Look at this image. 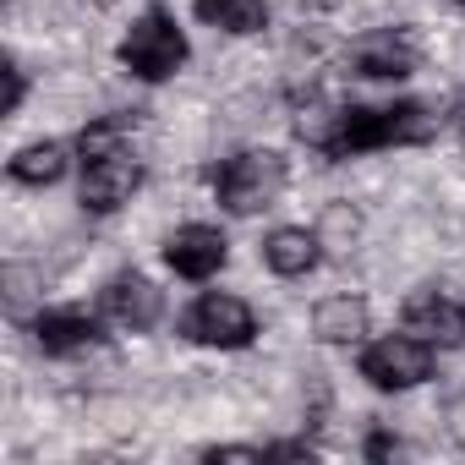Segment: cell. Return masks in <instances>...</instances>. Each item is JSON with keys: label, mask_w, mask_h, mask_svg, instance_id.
Wrapping results in <instances>:
<instances>
[{"label": "cell", "mask_w": 465, "mask_h": 465, "mask_svg": "<svg viewBox=\"0 0 465 465\" xmlns=\"http://www.w3.org/2000/svg\"><path fill=\"white\" fill-rule=\"evenodd\" d=\"M258 258H263V269L274 280H307L329 252H323L312 224H274L269 236H263V247H258Z\"/></svg>", "instance_id": "9"}, {"label": "cell", "mask_w": 465, "mask_h": 465, "mask_svg": "<svg viewBox=\"0 0 465 465\" xmlns=\"http://www.w3.org/2000/svg\"><path fill=\"white\" fill-rule=\"evenodd\" d=\"M12 181L17 186H55L66 170H72V148L66 143H55V137H45V143H28V148H17L12 153Z\"/></svg>", "instance_id": "14"}, {"label": "cell", "mask_w": 465, "mask_h": 465, "mask_svg": "<svg viewBox=\"0 0 465 465\" xmlns=\"http://www.w3.org/2000/svg\"><path fill=\"white\" fill-rule=\"evenodd\" d=\"M192 12L203 28L230 34V39H247L269 28V0H192Z\"/></svg>", "instance_id": "13"}, {"label": "cell", "mask_w": 465, "mask_h": 465, "mask_svg": "<svg viewBox=\"0 0 465 465\" xmlns=\"http://www.w3.org/2000/svg\"><path fill=\"white\" fill-rule=\"evenodd\" d=\"M351 72L367 77V83H405L416 77V45L405 34H367L351 45Z\"/></svg>", "instance_id": "10"}, {"label": "cell", "mask_w": 465, "mask_h": 465, "mask_svg": "<svg viewBox=\"0 0 465 465\" xmlns=\"http://www.w3.org/2000/svg\"><path fill=\"white\" fill-rule=\"evenodd\" d=\"M454 432H460V443H465V400L454 405Z\"/></svg>", "instance_id": "21"}, {"label": "cell", "mask_w": 465, "mask_h": 465, "mask_svg": "<svg viewBox=\"0 0 465 465\" xmlns=\"http://www.w3.org/2000/svg\"><path fill=\"white\" fill-rule=\"evenodd\" d=\"M104 318L115 323V329H126V334H148L159 318H164V291L148 280V274H137V269H126V274H115L110 285H104Z\"/></svg>", "instance_id": "8"}, {"label": "cell", "mask_w": 465, "mask_h": 465, "mask_svg": "<svg viewBox=\"0 0 465 465\" xmlns=\"http://www.w3.org/2000/svg\"><path fill=\"white\" fill-rule=\"evenodd\" d=\"M143 186V159L132 148H115L104 159H83V181H77V197L88 213H115L137 197Z\"/></svg>", "instance_id": "5"}, {"label": "cell", "mask_w": 465, "mask_h": 465, "mask_svg": "<svg viewBox=\"0 0 465 465\" xmlns=\"http://www.w3.org/2000/svg\"><path fill=\"white\" fill-rule=\"evenodd\" d=\"M164 263L181 274V280H213L224 263H230V242H224V230L219 224H175L170 236H164Z\"/></svg>", "instance_id": "7"}, {"label": "cell", "mask_w": 465, "mask_h": 465, "mask_svg": "<svg viewBox=\"0 0 465 465\" xmlns=\"http://www.w3.org/2000/svg\"><path fill=\"white\" fill-rule=\"evenodd\" d=\"M203 460H274V449L269 443H213V449H203Z\"/></svg>", "instance_id": "18"}, {"label": "cell", "mask_w": 465, "mask_h": 465, "mask_svg": "<svg viewBox=\"0 0 465 465\" xmlns=\"http://www.w3.org/2000/svg\"><path fill=\"white\" fill-rule=\"evenodd\" d=\"M367 454H372V460H389V454H400V438H389V432H372V438H367Z\"/></svg>", "instance_id": "20"}, {"label": "cell", "mask_w": 465, "mask_h": 465, "mask_svg": "<svg viewBox=\"0 0 465 465\" xmlns=\"http://www.w3.org/2000/svg\"><path fill=\"white\" fill-rule=\"evenodd\" d=\"M34 340L45 356H83L99 345V318L88 307H45L34 318Z\"/></svg>", "instance_id": "11"}, {"label": "cell", "mask_w": 465, "mask_h": 465, "mask_svg": "<svg viewBox=\"0 0 465 465\" xmlns=\"http://www.w3.org/2000/svg\"><path fill=\"white\" fill-rule=\"evenodd\" d=\"M400 329H411L416 340H427L432 351H454V345H465V302H454L449 291H416V296H405V307H400Z\"/></svg>", "instance_id": "6"}, {"label": "cell", "mask_w": 465, "mask_h": 465, "mask_svg": "<svg viewBox=\"0 0 465 465\" xmlns=\"http://www.w3.org/2000/svg\"><path fill=\"white\" fill-rule=\"evenodd\" d=\"M181 334L197 345H213V351H247L258 340V312L236 291H203L192 302V312L181 318Z\"/></svg>", "instance_id": "4"}, {"label": "cell", "mask_w": 465, "mask_h": 465, "mask_svg": "<svg viewBox=\"0 0 465 465\" xmlns=\"http://www.w3.org/2000/svg\"><path fill=\"white\" fill-rule=\"evenodd\" d=\"M23 99H28V77H23V66H17V61H6V115H17V110H23Z\"/></svg>", "instance_id": "19"}, {"label": "cell", "mask_w": 465, "mask_h": 465, "mask_svg": "<svg viewBox=\"0 0 465 465\" xmlns=\"http://www.w3.org/2000/svg\"><path fill=\"white\" fill-rule=\"evenodd\" d=\"M372 334V307L356 291H334L312 307V340L323 345H367Z\"/></svg>", "instance_id": "12"}, {"label": "cell", "mask_w": 465, "mask_h": 465, "mask_svg": "<svg viewBox=\"0 0 465 465\" xmlns=\"http://www.w3.org/2000/svg\"><path fill=\"white\" fill-rule=\"evenodd\" d=\"M291 181V164L280 148H242V153H230L219 170H213V197L224 213H236V219H252L263 208L280 203Z\"/></svg>", "instance_id": "1"}, {"label": "cell", "mask_w": 465, "mask_h": 465, "mask_svg": "<svg viewBox=\"0 0 465 465\" xmlns=\"http://www.w3.org/2000/svg\"><path fill=\"white\" fill-rule=\"evenodd\" d=\"M383 126H389V148H421L438 137V104H421V99H400L383 110Z\"/></svg>", "instance_id": "15"}, {"label": "cell", "mask_w": 465, "mask_h": 465, "mask_svg": "<svg viewBox=\"0 0 465 465\" xmlns=\"http://www.w3.org/2000/svg\"><path fill=\"white\" fill-rule=\"evenodd\" d=\"M115 55H121V66L137 83H170L192 61V45H186V28L164 6H148L143 17H132V28H126V39H121Z\"/></svg>", "instance_id": "2"}, {"label": "cell", "mask_w": 465, "mask_h": 465, "mask_svg": "<svg viewBox=\"0 0 465 465\" xmlns=\"http://www.w3.org/2000/svg\"><path fill=\"white\" fill-rule=\"evenodd\" d=\"M115 148H126V121H121V115H94V121L77 132V159H104V153H115Z\"/></svg>", "instance_id": "17"}, {"label": "cell", "mask_w": 465, "mask_h": 465, "mask_svg": "<svg viewBox=\"0 0 465 465\" xmlns=\"http://www.w3.org/2000/svg\"><path fill=\"white\" fill-rule=\"evenodd\" d=\"M312 230H318V242H323L329 258H351L356 242H361V208L345 203V197H334V203H323V213H318Z\"/></svg>", "instance_id": "16"}, {"label": "cell", "mask_w": 465, "mask_h": 465, "mask_svg": "<svg viewBox=\"0 0 465 465\" xmlns=\"http://www.w3.org/2000/svg\"><path fill=\"white\" fill-rule=\"evenodd\" d=\"M356 372H361L372 389H383V394L421 389V383L432 378V345H427V340H416L411 329H400V334H378V340H367V345H361Z\"/></svg>", "instance_id": "3"}]
</instances>
